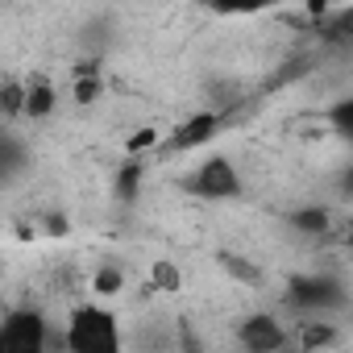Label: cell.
Returning <instances> with one entry per match:
<instances>
[{
  "label": "cell",
  "instance_id": "3957f363",
  "mask_svg": "<svg viewBox=\"0 0 353 353\" xmlns=\"http://www.w3.org/2000/svg\"><path fill=\"white\" fill-rule=\"evenodd\" d=\"M188 188H192L200 200H233V196L241 192V170L233 166V158L208 154V158L196 166V174L188 179Z\"/></svg>",
  "mask_w": 353,
  "mask_h": 353
},
{
  "label": "cell",
  "instance_id": "6da1fadb",
  "mask_svg": "<svg viewBox=\"0 0 353 353\" xmlns=\"http://www.w3.org/2000/svg\"><path fill=\"white\" fill-rule=\"evenodd\" d=\"M63 349H71V353H117L121 349L117 316L104 307H92V303L75 307L67 320V332H63Z\"/></svg>",
  "mask_w": 353,
  "mask_h": 353
},
{
  "label": "cell",
  "instance_id": "e0dca14e",
  "mask_svg": "<svg viewBox=\"0 0 353 353\" xmlns=\"http://www.w3.org/2000/svg\"><path fill=\"white\" fill-rule=\"evenodd\" d=\"M96 96H100V75H88V71H83V75L75 79V100H79V104H92Z\"/></svg>",
  "mask_w": 353,
  "mask_h": 353
},
{
  "label": "cell",
  "instance_id": "9c48e42d",
  "mask_svg": "<svg viewBox=\"0 0 353 353\" xmlns=\"http://www.w3.org/2000/svg\"><path fill=\"white\" fill-rule=\"evenodd\" d=\"M208 5L225 17H254V13H266L270 0H208Z\"/></svg>",
  "mask_w": 353,
  "mask_h": 353
},
{
  "label": "cell",
  "instance_id": "ba28073f",
  "mask_svg": "<svg viewBox=\"0 0 353 353\" xmlns=\"http://www.w3.org/2000/svg\"><path fill=\"white\" fill-rule=\"evenodd\" d=\"M316 30L332 46H353V9H328L324 17H316Z\"/></svg>",
  "mask_w": 353,
  "mask_h": 353
},
{
  "label": "cell",
  "instance_id": "9a60e30c",
  "mask_svg": "<svg viewBox=\"0 0 353 353\" xmlns=\"http://www.w3.org/2000/svg\"><path fill=\"white\" fill-rule=\"evenodd\" d=\"M21 141H17V133L9 129L5 133V179H17V170H21Z\"/></svg>",
  "mask_w": 353,
  "mask_h": 353
},
{
  "label": "cell",
  "instance_id": "5b68a950",
  "mask_svg": "<svg viewBox=\"0 0 353 353\" xmlns=\"http://www.w3.org/2000/svg\"><path fill=\"white\" fill-rule=\"evenodd\" d=\"M237 341H241L250 353H274V349H283L291 336H287V328H283L274 316H245V320L237 324Z\"/></svg>",
  "mask_w": 353,
  "mask_h": 353
},
{
  "label": "cell",
  "instance_id": "8992f818",
  "mask_svg": "<svg viewBox=\"0 0 353 353\" xmlns=\"http://www.w3.org/2000/svg\"><path fill=\"white\" fill-rule=\"evenodd\" d=\"M216 129H221V112H200V117H188L179 129L170 133V145H174V150H196V145H204Z\"/></svg>",
  "mask_w": 353,
  "mask_h": 353
},
{
  "label": "cell",
  "instance_id": "8fae6325",
  "mask_svg": "<svg viewBox=\"0 0 353 353\" xmlns=\"http://www.w3.org/2000/svg\"><path fill=\"white\" fill-rule=\"evenodd\" d=\"M154 287L158 291H179L183 287V274L174 262H154Z\"/></svg>",
  "mask_w": 353,
  "mask_h": 353
},
{
  "label": "cell",
  "instance_id": "4fadbf2b",
  "mask_svg": "<svg viewBox=\"0 0 353 353\" xmlns=\"http://www.w3.org/2000/svg\"><path fill=\"white\" fill-rule=\"evenodd\" d=\"M21 112H26V83L9 79V83H5V117H9V121H17Z\"/></svg>",
  "mask_w": 353,
  "mask_h": 353
},
{
  "label": "cell",
  "instance_id": "52a82bcc",
  "mask_svg": "<svg viewBox=\"0 0 353 353\" xmlns=\"http://www.w3.org/2000/svg\"><path fill=\"white\" fill-rule=\"evenodd\" d=\"M54 83L46 79V75H30L26 79V117L30 121H42V117H50L54 112Z\"/></svg>",
  "mask_w": 353,
  "mask_h": 353
},
{
  "label": "cell",
  "instance_id": "ac0fdd59",
  "mask_svg": "<svg viewBox=\"0 0 353 353\" xmlns=\"http://www.w3.org/2000/svg\"><path fill=\"white\" fill-rule=\"evenodd\" d=\"M133 192H137V166H125V170H121V179H117V196L129 200Z\"/></svg>",
  "mask_w": 353,
  "mask_h": 353
},
{
  "label": "cell",
  "instance_id": "30bf717a",
  "mask_svg": "<svg viewBox=\"0 0 353 353\" xmlns=\"http://www.w3.org/2000/svg\"><path fill=\"white\" fill-rule=\"evenodd\" d=\"M328 121H332V129L353 145V96L336 100V104H332V112H328Z\"/></svg>",
  "mask_w": 353,
  "mask_h": 353
},
{
  "label": "cell",
  "instance_id": "277c9868",
  "mask_svg": "<svg viewBox=\"0 0 353 353\" xmlns=\"http://www.w3.org/2000/svg\"><path fill=\"white\" fill-rule=\"evenodd\" d=\"M341 299H345V291H341V283H332V279H295L291 291H287V303H291L299 316L332 312V307H341Z\"/></svg>",
  "mask_w": 353,
  "mask_h": 353
},
{
  "label": "cell",
  "instance_id": "7c38bea8",
  "mask_svg": "<svg viewBox=\"0 0 353 353\" xmlns=\"http://www.w3.org/2000/svg\"><path fill=\"white\" fill-rule=\"evenodd\" d=\"M221 266H225V270H229L233 279H241V283H258V279H262V270H258L254 262L237 258V254H225V258H221Z\"/></svg>",
  "mask_w": 353,
  "mask_h": 353
},
{
  "label": "cell",
  "instance_id": "7a4b0ae2",
  "mask_svg": "<svg viewBox=\"0 0 353 353\" xmlns=\"http://www.w3.org/2000/svg\"><path fill=\"white\" fill-rule=\"evenodd\" d=\"M54 341L46 332V316L34 307H17L0 324V349H9V353H42Z\"/></svg>",
  "mask_w": 353,
  "mask_h": 353
},
{
  "label": "cell",
  "instance_id": "2e32d148",
  "mask_svg": "<svg viewBox=\"0 0 353 353\" xmlns=\"http://www.w3.org/2000/svg\"><path fill=\"white\" fill-rule=\"evenodd\" d=\"M92 283H96V291H100V295H117V291L125 287V274H121L117 266H100Z\"/></svg>",
  "mask_w": 353,
  "mask_h": 353
},
{
  "label": "cell",
  "instance_id": "5bb4252c",
  "mask_svg": "<svg viewBox=\"0 0 353 353\" xmlns=\"http://www.w3.org/2000/svg\"><path fill=\"white\" fill-rule=\"evenodd\" d=\"M295 229H299V233H328V212L303 208V212H295Z\"/></svg>",
  "mask_w": 353,
  "mask_h": 353
},
{
  "label": "cell",
  "instance_id": "d6986e66",
  "mask_svg": "<svg viewBox=\"0 0 353 353\" xmlns=\"http://www.w3.org/2000/svg\"><path fill=\"white\" fill-rule=\"evenodd\" d=\"M345 237H349V250H353V221H349V233H345Z\"/></svg>",
  "mask_w": 353,
  "mask_h": 353
}]
</instances>
